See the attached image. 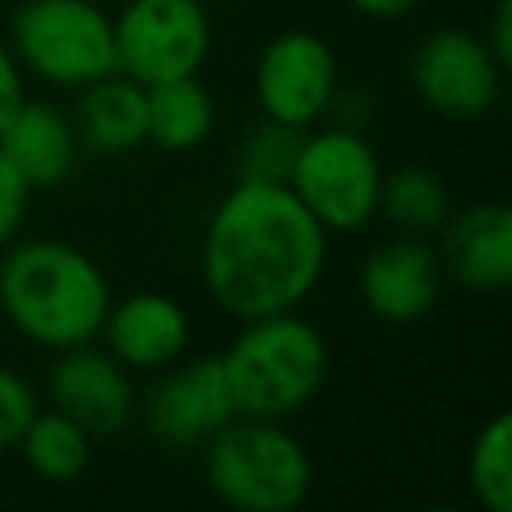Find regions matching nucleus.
<instances>
[{"instance_id":"obj_23","label":"nucleus","mask_w":512,"mask_h":512,"mask_svg":"<svg viewBox=\"0 0 512 512\" xmlns=\"http://www.w3.org/2000/svg\"><path fill=\"white\" fill-rule=\"evenodd\" d=\"M28 204H32V184L0 152V252L20 236L24 216H28Z\"/></svg>"},{"instance_id":"obj_15","label":"nucleus","mask_w":512,"mask_h":512,"mask_svg":"<svg viewBox=\"0 0 512 512\" xmlns=\"http://www.w3.org/2000/svg\"><path fill=\"white\" fill-rule=\"evenodd\" d=\"M0 152L12 160V168L36 192V188L60 184L72 172L80 140H76V128H72V116H64L48 100H28L24 96L0 128Z\"/></svg>"},{"instance_id":"obj_9","label":"nucleus","mask_w":512,"mask_h":512,"mask_svg":"<svg viewBox=\"0 0 512 512\" xmlns=\"http://www.w3.org/2000/svg\"><path fill=\"white\" fill-rule=\"evenodd\" d=\"M252 88L264 120L308 128L336 100V52L308 28L276 32L256 60Z\"/></svg>"},{"instance_id":"obj_16","label":"nucleus","mask_w":512,"mask_h":512,"mask_svg":"<svg viewBox=\"0 0 512 512\" xmlns=\"http://www.w3.org/2000/svg\"><path fill=\"white\" fill-rule=\"evenodd\" d=\"M72 128L84 148L108 156L144 144V84L128 80L124 72H108L76 88Z\"/></svg>"},{"instance_id":"obj_21","label":"nucleus","mask_w":512,"mask_h":512,"mask_svg":"<svg viewBox=\"0 0 512 512\" xmlns=\"http://www.w3.org/2000/svg\"><path fill=\"white\" fill-rule=\"evenodd\" d=\"M300 132L304 128H288V124H276V120H264L256 132H248L244 144H240V180L284 184L288 168H292V156H296V144H300Z\"/></svg>"},{"instance_id":"obj_19","label":"nucleus","mask_w":512,"mask_h":512,"mask_svg":"<svg viewBox=\"0 0 512 512\" xmlns=\"http://www.w3.org/2000/svg\"><path fill=\"white\" fill-rule=\"evenodd\" d=\"M376 212H384L400 232L424 236V232H436V228L448 220L452 196H448V184H444L432 168H424V164H404V168L384 172Z\"/></svg>"},{"instance_id":"obj_6","label":"nucleus","mask_w":512,"mask_h":512,"mask_svg":"<svg viewBox=\"0 0 512 512\" xmlns=\"http://www.w3.org/2000/svg\"><path fill=\"white\" fill-rule=\"evenodd\" d=\"M8 48L44 84L84 88L116 72L112 16L92 0H24L12 12Z\"/></svg>"},{"instance_id":"obj_2","label":"nucleus","mask_w":512,"mask_h":512,"mask_svg":"<svg viewBox=\"0 0 512 512\" xmlns=\"http://www.w3.org/2000/svg\"><path fill=\"white\" fill-rule=\"evenodd\" d=\"M112 304L100 264L52 236L12 240L0 252V312L8 324L40 348H72L100 336Z\"/></svg>"},{"instance_id":"obj_13","label":"nucleus","mask_w":512,"mask_h":512,"mask_svg":"<svg viewBox=\"0 0 512 512\" xmlns=\"http://www.w3.org/2000/svg\"><path fill=\"white\" fill-rule=\"evenodd\" d=\"M100 336L108 352L136 372H160L188 352L192 320L180 300L164 292H132L108 304Z\"/></svg>"},{"instance_id":"obj_18","label":"nucleus","mask_w":512,"mask_h":512,"mask_svg":"<svg viewBox=\"0 0 512 512\" xmlns=\"http://www.w3.org/2000/svg\"><path fill=\"white\" fill-rule=\"evenodd\" d=\"M92 440L96 436L88 428H80L72 416L56 412V408L52 412L36 408V416L20 432L16 448L36 476H44L52 484H68V480L84 476V468L92 464Z\"/></svg>"},{"instance_id":"obj_4","label":"nucleus","mask_w":512,"mask_h":512,"mask_svg":"<svg viewBox=\"0 0 512 512\" xmlns=\"http://www.w3.org/2000/svg\"><path fill=\"white\" fill-rule=\"evenodd\" d=\"M204 480L236 512H292L312 488V456L284 420L232 416L204 444Z\"/></svg>"},{"instance_id":"obj_11","label":"nucleus","mask_w":512,"mask_h":512,"mask_svg":"<svg viewBox=\"0 0 512 512\" xmlns=\"http://www.w3.org/2000/svg\"><path fill=\"white\" fill-rule=\"evenodd\" d=\"M48 396L56 412L72 416L92 436L120 432L136 408L128 368L112 352L92 348V340L60 348V356L48 368Z\"/></svg>"},{"instance_id":"obj_17","label":"nucleus","mask_w":512,"mask_h":512,"mask_svg":"<svg viewBox=\"0 0 512 512\" xmlns=\"http://www.w3.org/2000/svg\"><path fill=\"white\" fill-rule=\"evenodd\" d=\"M212 124H216V104L196 76L144 88V140H152L156 148L188 152L208 140Z\"/></svg>"},{"instance_id":"obj_1","label":"nucleus","mask_w":512,"mask_h":512,"mask_svg":"<svg viewBox=\"0 0 512 512\" xmlns=\"http://www.w3.org/2000/svg\"><path fill=\"white\" fill-rule=\"evenodd\" d=\"M328 232L288 184L236 180L212 208L200 276L208 296L236 320L296 308L324 276Z\"/></svg>"},{"instance_id":"obj_25","label":"nucleus","mask_w":512,"mask_h":512,"mask_svg":"<svg viewBox=\"0 0 512 512\" xmlns=\"http://www.w3.org/2000/svg\"><path fill=\"white\" fill-rule=\"evenodd\" d=\"M484 44L492 48V56L500 60V68L512 64V0H500L492 12V24L484 32Z\"/></svg>"},{"instance_id":"obj_3","label":"nucleus","mask_w":512,"mask_h":512,"mask_svg":"<svg viewBox=\"0 0 512 512\" xmlns=\"http://www.w3.org/2000/svg\"><path fill=\"white\" fill-rule=\"evenodd\" d=\"M220 368L236 416L288 420L320 392L328 376V344L316 324L288 308L244 320L236 340L220 352Z\"/></svg>"},{"instance_id":"obj_8","label":"nucleus","mask_w":512,"mask_h":512,"mask_svg":"<svg viewBox=\"0 0 512 512\" xmlns=\"http://www.w3.org/2000/svg\"><path fill=\"white\" fill-rule=\"evenodd\" d=\"M408 76L424 108L452 120H468L496 104L504 68L484 44V36L448 24V28H432L416 44Z\"/></svg>"},{"instance_id":"obj_14","label":"nucleus","mask_w":512,"mask_h":512,"mask_svg":"<svg viewBox=\"0 0 512 512\" xmlns=\"http://www.w3.org/2000/svg\"><path fill=\"white\" fill-rule=\"evenodd\" d=\"M440 268L468 292H504L512 284V208L500 200L448 212Z\"/></svg>"},{"instance_id":"obj_7","label":"nucleus","mask_w":512,"mask_h":512,"mask_svg":"<svg viewBox=\"0 0 512 512\" xmlns=\"http://www.w3.org/2000/svg\"><path fill=\"white\" fill-rule=\"evenodd\" d=\"M116 72L152 88L196 76L212 48V20L200 0H128L112 16Z\"/></svg>"},{"instance_id":"obj_26","label":"nucleus","mask_w":512,"mask_h":512,"mask_svg":"<svg viewBox=\"0 0 512 512\" xmlns=\"http://www.w3.org/2000/svg\"><path fill=\"white\" fill-rule=\"evenodd\" d=\"M360 16H368V20H400V16H408L412 8H420L424 0H348Z\"/></svg>"},{"instance_id":"obj_5","label":"nucleus","mask_w":512,"mask_h":512,"mask_svg":"<svg viewBox=\"0 0 512 512\" xmlns=\"http://www.w3.org/2000/svg\"><path fill=\"white\" fill-rule=\"evenodd\" d=\"M380 180H384V164L376 148L352 124H332V128L300 132L284 184L332 236V232H356L376 216Z\"/></svg>"},{"instance_id":"obj_24","label":"nucleus","mask_w":512,"mask_h":512,"mask_svg":"<svg viewBox=\"0 0 512 512\" xmlns=\"http://www.w3.org/2000/svg\"><path fill=\"white\" fill-rule=\"evenodd\" d=\"M20 100H24V68L16 64L12 48L0 40V128H4V120L16 112Z\"/></svg>"},{"instance_id":"obj_12","label":"nucleus","mask_w":512,"mask_h":512,"mask_svg":"<svg viewBox=\"0 0 512 512\" xmlns=\"http://www.w3.org/2000/svg\"><path fill=\"white\" fill-rule=\"evenodd\" d=\"M444 284V268L436 248L420 236L380 240L360 264V300L384 324H416L432 312Z\"/></svg>"},{"instance_id":"obj_20","label":"nucleus","mask_w":512,"mask_h":512,"mask_svg":"<svg viewBox=\"0 0 512 512\" xmlns=\"http://www.w3.org/2000/svg\"><path fill=\"white\" fill-rule=\"evenodd\" d=\"M468 488L488 512H512V416L496 412L468 448Z\"/></svg>"},{"instance_id":"obj_10","label":"nucleus","mask_w":512,"mask_h":512,"mask_svg":"<svg viewBox=\"0 0 512 512\" xmlns=\"http://www.w3.org/2000/svg\"><path fill=\"white\" fill-rule=\"evenodd\" d=\"M232 416L236 404L220 356L172 360L168 368H160V380L144 396V424L172 452L204 448Z\"/></svg>"},{"instance_id":"obj_22","label":"nucleus","mask_w":512,"mask_h":512,"mask_svg":"<svg viewBox=\"0 0 512 512\" xmlns=\"http://www.w3.org/2000/svg\"><path fill=\"white\" fill-rule=\"evenodd\" d=\"M36 416V392L32 384L16 372L0 364V452L16 448L20 432L28 428V420Z\"/></svg>"}]
</instances>
